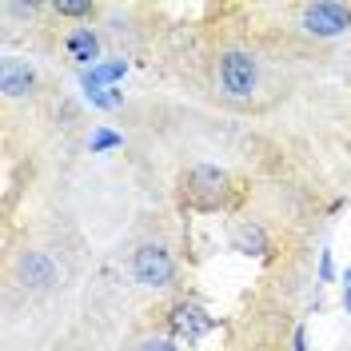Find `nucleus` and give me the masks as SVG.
I'll return each mask as SVG.
<instances>
[{
  "label": "nucleus",
  "mask_w": 351,
  "mask_h": 351,
  "mask_svg": "<svg viewBox=\"0 0 351 351\" xmlns=\"http://www.w3.org/2000/svg\"><path fill=\"white\" fill-rule=\"evenodd\" d=\"M216 84H219V96H223V100L247 104V100L256 96V88H260V64H256V56L243 52V48L223 52L219 64H216Z\"/></svg>",
  "instance_id": "nucleus-1"
},
{
  "label": "nucleus",
  "mask_w": 351,
  "mask_h": 351,
  "mask_svg": "<svg viewBox=\"0 0 351 351\" xmlns=\"http://www.w3.org/2000/svg\"><path fill=\"white\" fill-rule=\"evenodd\" d=\"M228 192H232V180L223 168H212V164H199L192 172L180 180V196L188 208H196V212H216L228 204Z\"/></svg>",
  "instance_id": "nucleus-2"
},
{
  "label": "nucleus",
  "mask_w": 351,
  "mask_h": 351,
  "mask_svg": "<svg viewBox=\"0 0 351 351\" xmlns=\"http://www.w3.org/2000/svg\"><path fill=\"white\" fill-rule=\"evenodd\" d=\"M300 28L315 40H335L351 28V4H335V0L304 4L300 8Z\"/></svg>",
  "instance_id": "nucleus-3"
},
{
  "label": "nucleus",
  "mask_w": 351,
  "mask_h": 351,
  "mask_svg": "<svg viewBox=\"0 0 351 351\" xmlns=\"http://www.w3.org/2000/svg\"><path fill=\"white\" fill-rule=\"evenodd\" d=\"M132 276H136V284L144 287H168L176 280V260L172 252L164 247V243H144V247H136V256H132Z\"/></svg>",
  "instance_id": "nucleus-4"
},
{
  "label": "nucleus",
  "mask_w": 351,
  "mask_h": 351,
  "mask_svg": "<svg viewBox=\"0 0 351 351\" xmlns=\"http://www.w3.org/2000/svg\"><path fill=\"white\" fill-rule=\"evenodd\" d=\"M172 331L180 335V339H188V343H196V339H204L208 331L216 328V319L204 311V307H196V304H176L172 307Z\"/></svg>",
  "instance_id": "nucleus-5"
},
{
  "label": "nucleus",
  "mask_w": 351,
  "mask_h": 351,
  "mask_svg": "<svg viewBox=\"0 0 351 351\" xmlns=\"http://www.w3.org/2000/svg\"><path fill=\"white\" fill-rule=\"evenodd\" d=\"M32 84H36V72L24 64V60H16V56H8L4 64H0V88H4V96H24V92H32Z\"/></svg>",
  "instance_id": "nucleus-6"
},
{
  "label": "nucleus",
  "mask_w": 351,
  "mask_h": 351,
  "mask_svg": "<svg viewBox=\"0 0 351 351\" xmlns=\"http://www.w3.org/2000/svg\"><path fill=\"white\" fill-rule=\"evenodd\" d=\"M21 276H24V284H32V287H52L56 284V263H52V256H44V252H28L21 260Z\"/></svg>",
  "instance_id": "nucleus-7"
},
{
  "label": "nucleus",
  "mask_w": 351,
  "mask_h": 351,
  "mask_svg": "<svg viewBox=\"0 0 351 351\" xmlns=\"http://www.w3.org/2000/svg\"><path fill=\"white\" fill-rule=\"evenodd\" d=\"M68 56L76 60V64H92L96 68V60H100V40H96V32L92 28H76L72 36H68Z\"/></svg>",
  "instance_id": "nucleus-8"
},
{
  "label": "nucleus",
  "mask_w": 351,
  "mask_h": 351,
  "mask_svg": "<svg viewBox=\"0 0 351 351\" xmlns=\"http://www.w3.org/2000/svg\"><path fill=\"white\" fill-rule=\"evenodd\" d=\"M128 72V64L124 60H104V64H96L92 72H84L80 76V84H84V92H96V88H112L120 76Z\"/></svg>",
  "instance_id": "nucleus-9"
},
{
  "label": "nucleus",
  "mask_w": 351,
  "mask_h": 351,
  "mask_svg": "<svg viewBox=\"0 0 351 351\" xmlns=\"http://www.w3.org/2000/svg\"><path fill=\"white\" fill-rule=\"evenodd\" d=\"M232 243H236V252H243V256H263L267 252V236H263V228H256V223L236 228Z\"/></svg>",
  "instance_id": "nucleus-10"
},
{
  "label": "nucleus",
  "mask_w": 351,
  "mask_h": 351,
  "mask_svg": "<svg viewBox=\"0 0 351 351\" xmlns=\"http://www.w3.org/2000/svg\"><path fill=\"white\" fill-rule=\"evenodd\" d=\"M84 96L96 108H120V104H124V96H120L116 88H96V92H84Z\"/></svg>",
  "instance_id": "nucleus-11"
},
{
  "label": "nucleus",
  "mask_w": 351,
  "mask_h": 351,
  "mask_svg": "<svg viewBox=\"0 0 351 351\" xmlns=\"http://www.w3.org/2000/svg\"><path fill=\"white\" fill-rule=\"evenodd\" d=\"M120 144H124V136H116V132H108V128L92 132V140H88L92 152H108V148H120Z\"/></svg>",
  "instance_id": "nucleus-12"
},
{
  "label": "nucleus",
  "mask_w": 351,
  "mask_h": 351,
  "mask_svg": "<svg viewBox=\"0 0 351 351\" xmlns=\"http://www.w3.org/2000/svg\"><path fill=\"white\" fill-rule=\"evenodd\" d=\"M56 12H64V16H88V12H92V4H88V0H60V4H56Z\"/></svg>",
  "instance_id": "nucleus-13"
},
{
  "label": "nucleus",
  "mask_w": 351,
  "mask_h": 351,
  "mask_svg": "<svg viewBox=\"0 0 351 351\" xmlns=\"http://www.w3.org/2000/svg\"><path fill=\"white\" fill-rule=\"evenodd\" d=\"M140 351H180V348H176L172 339H148V343H144Z\"/></svg>",
  "instance_id": "nucleus-14"
},
{
  "label": "nucleus",
  "mask_w": 351,
  "mask_h": 351,
  "mask_svg": "<svg viewBox=\"0 0 351 351\" xmlns=\"http://www.w3.org/2000/svg\"><path fill=\"white\" fill-rule=\"evenodd\" d=\"M319 276L331 280V252H324V260H319Z\"/></svg>",
  "instance_id": "nucleus-15"
},
{
  "label": "nucleus",
  "mask_w": 351,
  "mask_h": 351,
  "mask_svg": "<svg viewBox=\"0 0 351 351\" xmlns=\"http://www.w3.org/2000/svg\"><path fill=\"white\" fill-rule=\"evenodd\" d=\"M295 351H307V331L304 328L295 331Z\"/></svg>",
  "instance_id": "nucleus-16"
},
{
  "label": "nucleus",
  "mask_w": 351,
  "mask_h": 351,
  "mask_svg": "<svg viewBox=\"0 0 351 351\" xmlns=\"http://www.w3.org/2000/svg\"><path fill=\"white\" fill-rule=\"evenodd\" d=\"M343 304H348V315H351V287H343Z\"/></svg>",
  "instance_id": "nucleus-17"
},
{
  "label": "nucleus",
  "mask_w": 351,
  "mask_h": 351,
  "mask_svg": "<svg viewBox=\"0 0 351 351\" xmlns=\"http://www.w3.org/2000/svg\"><path fill=\"white\" fill-rule=\"evenodd\" d=\"M343 287H351V271H348V280H343Z\"/></svg>",
  "instance_id": "nucleus-18"
}]
</instances>
